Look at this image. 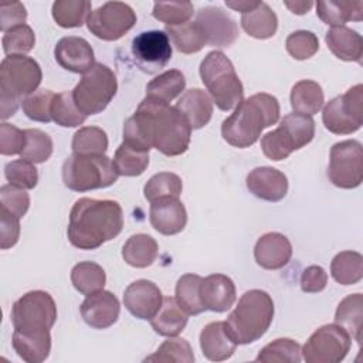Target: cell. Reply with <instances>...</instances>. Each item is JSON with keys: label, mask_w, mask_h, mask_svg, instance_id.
<instances>
[{"label": "cell", "mask_w": 363, "mask_h": 363, "mask_svg": "<svg viewBox=\"0 0 363 363\" xmlns=\"http://www.w3.org/2000/svg\"><path fill=\"white\" fill-rule=\"evenodd\" d=\"M190 138L191 128L186 118L174 106L152 96H145L123 125V142L147 153L155 147L164 156L183 155Z\"/></svg>", "instance_id": "cell-1"}, {"label": "cell", "mask_w": 363, "mask_h": 363, "mask_svg": "<svg viewBox=\"0 0 363 363\" xmlns=\"http://www.w3.org/2000/svg\"><path fill=\"white\" fill-rule=\"evenodd\" d=\"M123 228V211L115 200L81 197L69 213L67 235L79 250H95L118 237Z\"/></svg>", "instance_id": "cell-2"}, {"label": "cell", "mask_w": 363, "mask_h": 363, "mask_svg": "<svg viewBox=\"0 0 363 363\" xmlns=\"http://www.w3.org/2000/svg\"><path fill=\"white\" fill-rule=\"evenodd\" d=\"M279 102L274 95L259 92L242 99L221 123L223 139L234 147H250L265 128L279 121Z\"/></svg>", "instance_id": "cell-3"}, {"label": "cell", "mask_w": 363, "mask_h": 363, "mask_svg": "<svg viewBox=\"0 0 363 363\" xmlns=\"http://www.w3.org/2000/svg\"><path fill=\"white\" fill-rule=\"evenodd\" d=\"M274 301L262 289H250L224 322L228 336L237 345H250L261 339L274 319Z\"/></svg>", "instance_id": "cell-4"}, {"label": "cell", "mask_w": 363, "mask_h": 363, "mask_svg": "<svg viewBox=\"0 0 363 363\" xmlns=\"http://www.w3.org/2000/svg\"><path fill=\"white\" fill-rule=\"evenodd\" d=\"M43 79L40 64L27 55H7L0 64V118L13 116L21 101L35 92Z\"/></svg>", "instance_id": "cell-5"}, {"label": "cell", "mask_w": 363, "mask_h": 363, "mask_svg": "<svg viewBox=\"0 0 363 363\" xmlns=\"http://www.w3.org/2000/svg\"><path fill=\"white\" fill-rule=\"evenodd\" d=\"M200 78L221 111H231L244 99V86L233 62L221 51H210L200 64Z\"/></svg>", "instance_id": "cell-6"}, {"label": "cell", "mask_w": 363, "mask_h": 363, "mask_svg": "<svg viewBox=\"0 0 363 363\" xmlns=\"http://www.w3.org/2000/svg\"><path fill=\"white\" fill-rule=\"evenodd\" d=\"M113 162L106 155L68 156L62 164V182L72 191L84 193L112 186L118 180Z\"/></svg>", "instance_id": "cell-7"}, {"label": "cell", "mask_w": 363, "mask_h": 363, "mask_svg": "<svg viewBox=\"0 0 363 363\" xmlns=\"http://www.w3.org/2000/svg\"><path fill=\"white\" fill-rule=\"evenodd\" d=\"M118 91V81L113 71L101 62H96L82 75L72 89V98L77 108L86 116L101 113L113 99Z\"/></svg>", "instance_id": "cell-8"}, {"label": "cell", "mask_w": 363, "mask_h": 363, "mask_svg": "<svg viewBox=\"0 0 363 363\" xmlns=\"http://www.w3.org/2000/svg\"><path fill=\"white\" fill-rule=\"evenodd\" d=\"M11 323L17 330H50L57 320V305L45 291H30L11 308Z\"/></svg>", "instance_id": "cell-9"}, {"label": "cell", "mask_w": 363, "mask_h": 363, "mask_svg": "<svg viewBox=\"0 0 363 363\" xmlns=\"http://www.w3.org/2000/svg\"><path fill=\"white\" fill-rule=\"evenodd\" d=\"M325 128L335 135H350L363 125V85L349 88L330 99L322 112Z\"/></svg>", "instance_id": "cell-10"}, {"label": "cell", "mask_w": 363, "mask_h": 363, "mask_svg": "<svg viewBox=\"0 0 363 363\" xmlns=\"http://www.w3.org/2000/svg\"><path fill=\"white\" fill-rule=\"evenodd\" d=\"M352 346L350 335L339 325L329 323L318 328L301 347L306 363H339Z\"/></svg>", "instance_id": "cell-11"}, {"label": "cell", "mask_w": 363, "mask_h": 363, "mask_svg": "<svg viewBox=\"0 0 363 363\" xmlns=\"http://www.w3.org/2000/svg\"><path fill=\"white\" fill-rule=\"evenodd\" d=\"M328 177L339 189H356L363 180V147L354 139L335 143L330 147Z\"/></svg>", "instance_id": "cell-12"}, {"label": "cell", "mask_w": 363, "mask_h": 363, "mask_svg": "<svg viewBox=\"0 0 363 363\" xmlns=\"http://www.w3.org/2000/svg\"><path fill=\"white\" fill-rule=\"evenodd\" d=\"M136 23L133 9L123 1H106L92 10L86 18V27L96 38L116 41L122 38Z\"/></svg>", "instance_id": "cell-13"}, {"label": "cell", "mask_w": 363, "mask_h": 363, "mask_svg": "<svg viewBox=\"0 0 363 363\" xmlns=\"http://www.w3.org/2000/svg\"><path fill=\"white\" fill-rule=\"evenodd\" d=\"M132 55L140 71L156 74L172 58L170 40L162 30L143 31L132 40Z\"/></svg>", "instance_id": "cell-14"}, {"label": "cell", "mask_w": 363, "mask_h": 363, "mask_svg": "<svg viewBox=\"0 0 363 363\" xmlns=\"http://www.w3.org/2000/svg\"><path fill=\"white\" fill-rule=\"evenodd\" d=\"M194 21L201 28L207 45L225 48L233 45L238 37L237 23L221 7L207 6L200 9Z\"/></svg>", "instance_id": "cell-15"}, {"label": "cell", "mask_w": 363, "mask_h": 363, "mask_svg": "<svg viewBox=\"0 0 363 363\" xmlns=\"http://www.w3.org/2000/svg\"><path fill=\"white\" fill-rule=\"evenodd\" d=\"M163 295L159 286L149 279H138L123 292L125 308L138 319L150 320L159 311Z\"/></svg>", "instance_id": "cell-16"}, {"label": "cell", "mask_w": 363, "mask_h": 363, "mask_svg": "<svg viewBox=\"0 0 363 363\" xmlns=\"http://www.w3.org/2000/svg\"><path fill=\"white\" fill-rule=\"evenodd\" d=\"M84 322L94 329H106L112 326L121 312L118 298L111 291H98L86 295L79 306Z\"/></svg>", "instance_id": "cell-17"}, {"label": "cell", "mask_w": 363, "mask_h": 363, "mask_svg": "<svg viewBox=\"0 0 363 363\" xmlns=\"http://www.w3.org/2000/svg\"><path fill=\"white\" fill-rule=\"evenodd\" d=\"M54 58L60 67L75 74H85L96 64L91 44L85 38L75 35L62 37L57 43Z\"/></svg>", "instance_id": "cell-18"}, {"label": "cell", "mask_w": 363, "mask_h": 363, "mask_svg": "<svg viewBox=\"0 0 363 363\" xmlns=\"http://www.w3.org/2000/svg\"><path fill=\"white\" fill-rule=\"evenodd\" d=\"M149 220L157 233L174 235L184 230L187 211L179 197H163L150 203Z\"/></svg>", "instance_id": "cell-19"}, {"label": "cell", "mask_w": 363, "mask_h": 363, "mask_svg": "<svg viewBox=\"0 0 363 363\" xmlns=\"http://www.w3.org/2000/svg\"><path fill=\"white\" fill-rule=\"evenodd\" d=\"M245 183L251 194L271 203L281 201L288 193L286 176L281 170L269 166L252 169L248 173Z\"/></svg>", "instance_id": "cell-20"}, {"label": "cell", "mask_w": 363, "mask_h": 363, "mask_svg": "<svg viewBox=\"0 0 363 363\" xmlns=\"http://www.w3.org/2000/svg\"><path fill=\"white\" fill-rule=\"evenodd\" d=\"M292 257V244L281 233H267L254 247V258L264 269H281Z\"/></svg>", "instance_id": "cell-21"}, {"label": "cell", "mask_w": 363, "mask_h": 363, "mask_svg": "<svg viewBox=\"0 0 363 363\" xmlns=\"http://www.w3.org/2000/svg\"><path fill=\"white\" fill-rule=\"evenodd\" d=\"M235 285L224 274H211L201 279L200 298L206 311L225 312L235 302Z\"/></svg>", "instance_id": "cell-22"}, {"label": "cell", "mask_w": 363, "mask_h": 363, "mask_svg": "<svg viewBox=\"0 0 363 363\" xmlns=\"http://www.w3.org/2000/svg\"><path fill=\"white\" fill-rule=\"evenodd\" d=\"M11 345L14 352L27 363H41L51 352L50 330H17L14 329Z\"/></svg>", "instance_id": "cell-23"}, {"label": "cell", "mask_w": 363, "mask_h": 363, "mask_svg": "<svg viewBox=\"0 0 363 363\" xmlns=\"http://www.w3.org/2000/svg\"><path fill=\"white\" fill-rule=\"evenodd\" d=\"M174 108L186 118L191 130L206 126L213 116V99L200 88L187 89Z\"/></svg>", "instance_id": "cell-24"}, {"label": "cell", "mask_w": 363, "mask_h": 363, "mask_svg": "<svg viewBox=\"0 0 363 363\" xmlns=\"http://www.w3.org/2000/svg\"><path fill=\"white\" fill-rule=\"evenodd\" d=\"M200 349L206 359L211 362H223L230 359L237 343L228 336L224 322H210L200 332Z\"/></svg>", "instance_id": "cell-25"}, {"label": "cell", "mask_w": 363, "mask_h": 363, "mask_svg": "<svg viewBox=\"0 0 363 363\" xmlns=\"http://www.w3.org/2000/svg\"><path fill=\"white\" fill-rule=\"evenodd\" d=\"M325 41L336 58L362 64L363 40L357 31L346 26L330 27L325 35Z\"/></svg>", "instance_id": "cell-26"}, {"label": "cell", "mask_w": 363, "mask_h": 363, "mask_svg": "<svg viewBox=\"0 0 363 363\" xmlns=\"http://www.w3.org/2000/svg\"><path fill=\"white\" fill-rule=\"evenodd\" d=\"M187 313L179 306L176 298L164 296L163 302L150 319L153 330L160 336H177L187 325Z\"/></svg>", "instance_id": "cell-27"}, {"label": "cell", "mask_w": 363, "mask_h": 363, "mask_svg": "<svg viewBox=\"0 0 363 363\" xmlns=\"http://www.w3.org/2000/svg\"><path fill=\"white\" fill-rule=\"evenodd\" d=\"M316 16L328 26L340 27L347 21H362L363 18V1H318Z\"/></svg>", "instance_id": "cell-28"}, {"label": "cell", "mask_w": 363, "mask_h": 363, "mask_svg": "<svg viewBox=\"0 0 363 363\" xmlns=\"http://www.w3.org/2000/svg\"><path fill=\"white\" fill-rule=\"evenodd\" d=\"M363 322V296L360 292L350 294L340 301L335 312V323L342 326L352 339L362 343Z\"/></svg>", "instance_id": "cell-29"}, {"label": "cell", "mask_w": 363, "mask_h": 363, "mask_svg": "<svg viewBox=\"0 0 363 363\" xmlns=\"http://www.w3.org/2000/svg\"><path fill=\"white\" fill-rule=\"evenodd\" d=\"M159 247L153 237L147 234L130 235L122 248L123 261L135 268H147L157 258Z\"/></svg>", "instance_id": "cell-30"}, {"label": "cell", "mask_w": 363, "mask_h": 363, "mask_svg": "<svg viewBox=\"0 0 363 363\" xmlns=\"http://www.w3.org/2000/svg\"><path fill=\"white\" fill-rule=\"evenodd\" d=\"M241 27L250 37L267 40L275 35L278 17L267 3L261 1L254 10L241 16Z\"/></svg>", "instance_id": "cell-31"}, {"label": "cell", "mask_w": 363, "mask_h": 363, "mask_svg": "<svg viewBox=\"0 0 363 363\" xmlns=\"http://www.w3.org/2000/svg\"><path fill=\"white\" fill-rule=\"evenodd\" d=\"M291 106L294 112L312 116L318 113L325 102L322 86L311 79L298 81L291 89Z\"/></svg>", "instance_id": "cell-32"}, {"label": "cell", "mask_w": 363, "mask_h": 363, "mask_svg": "<svg viewBox=\"0 0 363 363\" xmlns=\"http://www.w3.org/2000/svg\"><path fill=\"white\" fill-rule=\"evenodd\" d=\"M332 278L340 285H354L363 278V257L356 251H342L330 262Z\"/></svg>", "instance_id": "cell-33"}, {"label": "cell", "mask_w": 363, "mask_h": 363, "mask_svg": "<svg viewBox=\"0 0 363 363\" xmlns=\"http://www.w3.org/2000/svg\"><path fill=\"white\" fill-rule=\"evenodd\" d=\"M184 86L186 79L183 72L179 69H167L155 77L146 85V96H152L162 102L170 104L184 91Z\"/></svg>", "instance_id": "cell-34"}, {"label": "cell", "mask_w": 363, "mask_h": 363, "mask_svg": "<svg viewBox=\"0 0 363 363\" xmlns=\"http://www.w3.org/2000/svg\"><path fill=\"white\" fill-rule=\"evenodd\" d=\"M71 282L82 295H91L104 289L106 274L104 268L92 261H82L71 269Z\"/></svg>", "instance_id": "cell-35"}, {"label": "cell", "mask_w": 363, "mask_h": 363, "mask_svg": "<svg viewBox=\"0 0 363 363\" xmlns=\"http://www.w3.org/2000/svg\"><path fill=\"white\" fill-rule=\"evenodd\" d=\"M91 7L88 0H57L52 3L51 14L60 27L77 28L86 23Z\"/></svg>", "instance_id": "cell-36"}, {"label": "cell", "mask_w": 363, "mask_h": 363, "mask_svg": "<svg viewBox=\"0 0 363 363\" xmlns=\"http://www.w3.org/2000/svg\"><path fill=\"white\" fill-rule=\"evenodd\" d=\"M164 33L167 34L172 44L177 51L183 54H194L203 50L207 45L201 28L196 21H187L180 26L166 27Z\"/></svg>", "instance_id": "cell-37"}, {"label": "cell", "mask_w": 363, "mask_h": 363, "mask_svg": "<svg viewBox=\"0 0 363 363\" xmlns=\"http://www.w3.org/2000/svg\"><path fill=\"white\" fill-rule=\"evenodd\" d=\"M201 277L197 274H184L176 284V301L187 315H200L206 311L200 298Z\"/></svg>", "instance_id": "cell-38"}, {"label": "cell", "mask_w": 363, "mask_h": 363, "mask_svg": "<svg viewBox=\"0 0 363 363\" xmlns=\"http://www.w3.org/2000/svg\"><path fill=\"white\" fill-rule=\"evenodd\" d=\"M112 162L119 176L136 177V176H140L147 169L149 153L133 149L132 146L122 142L118 146Z\"/></svg>", "instance_id": "cell-39"}, {"label": "cell", "mask_w": 363, "mask_h": 363, "mask_svg": "<svg viewBox=\"0 0 363 363\" xmlns=\"http://www.w3.org/2000/svg\"><path fill=\"white\" fill-rule=\"evenodd\" d=\"M257 362L262 363H299L302 360L301 345L289 337H279L264 346Z\"/></svg>", "instance_id": "cell-40"}, {"label": "cell", "mask_w": 363, "mask_h": 363, "mask_svg": "<svg viewBox=\"0 0 363 363\" xmlns=\"http://www.w3.org/2000/svg\"><path fill=\"white\" fill-rule=\"evenodd\" d=\"M71 147L75 155H105L108 150L106 132L98 126H82L74 133Z\"/></svg>", "instance_id": "cell-41"}, {"label": "cell", "mask_w": 363, "mask_h": 363, "mask_svg": "<svg viewBox=\"0 0 363 363\" xmlns=\"http://www.w3.org/2000/svg\"><path fill=\"white\" fill-rule=\"evenodd\" d=\"M51 119L62 128H77L85 122L86 115L77 108L72 98V91H64L55 94L52 99Z\"/></svg>", "instance_id": "cell-42"}, {"label": "cell", "mask_w": 363, "mask_h": 363, "mask_svg": "<svg viewBox=\"0 0 363 363\" xmlns=\"http://www.w3.org/2000/svg\"><path fill=\"white\" fill-rule=\"evenodd\" d=\"M145 362L159 363H193L194 353L190 343L186 339L170 336L164 340L157 350L145 359Z\"/></svg>", "instance_id": "cell-43"}, {"label": "cell", "mask_w": 363, "mask_h": 363, "mask_svg": "<svg viewBox=\"0 0 363 363\" xmlns=\"http://www.w3.org/2000/svg\"><path fill=\"white\" fill-rule=\"evenodd\" d=\"M279 126L291 138L295 150L311 143L315 136V121L312 119V116L292 112L281 119Z\"/></svg>", "instance_id": "cell-44"}, {"label": "cell", "mask_w": 363, "mask_h": 363, "mask_svg": "<svg viewBox=\"0 0 363 363\" xmlns=\"http://www.w3.org/2000/svg\"><path fill=\"white\" fill-rule=\"evenodd\" d=\"M183 190L182 179L172 172H160L153 174L143 187V194L147 201H155L163 197H179Z\"/></svg>", "instance_id": "cell-45"}, {"label": "cell", "mask_w": 363, "mask_h": 363, "mask_svg": "<svg viewBox=\"0 0 363 363\" xmlns=\"http://www.w3.org/2000/svg\"><path fill=\"white\" fill-rule=\"evenodd\" d=\"M26 145L20 153L21 159L31 163H44L52 155V139L41 129H24Z\"/></svg>", "instance_id": "cell-46"}, {"label": "cell", "mask_w": 363, "mask_h": 363, "mask_svg": "<svg viewBox=\"0 0 363 363\" xmlns=\"http://www.w3.org/2000/svg\"><path fill=\"white\" fill-rule=\"evenodd\" d=\"M194 13L190 1H156L153 4V17L167 27L187 23Z\"/></svg>", "instance_id": "cell-47"}, {"label": "cell", "mask_w": 363, "mask_h": 363, "mask_svg": "<svg viewBox=\"0 0 363 363\" xmlns=\"http://www.w3.org/2000/svg\"><path fill=\"white\" fill-rule=\"evenodd\" d=\"M55 94L50 89H37L21 102L23 112L34 122L48 123L51 119V105Z\"/></svg>", "instance_id": "cell-48"}, {"label": "cell", "mask_w": 363, "mask_h": 363, "mask_svg": "<svg viewBox=\"0 0 363 363\" xmlns=\"http://www.w3.org/2000/svg\"><path fill=\"white\" fill-rule=\"evenodd\" d=\"M1 45L7 55H24L34 48L35 34L30 26L23 24L4 33Z\"/></svg>", "instance_id": "cell-49"}, {"label": "cell", "mask_w": 363, "mask_h": 363, "mask_svg": "<svg viewBox=\"0 0 363 363\" xmlns=\"http://www.w3.org/2000/svg\"><path fill=\"white\" fill-rule=\"evenodd\" d=\"M4 176L9 184H13L24 190L34 189L38 182V172L34 163L26 159H17V160L9 162L4 167Z\"/></svg>", "instance_id": "cell-50"}, {"label": "cell", "mask_w": 363, "mask_h": 363, "mask_svg": "<svg viewBox=\"0 0 363 363\" xmlns=\"http://www.w3.org/2000/svg\"><path fill=\"white\" fill-rule=\"evenodd\" d=\"M261 149L268 159L279 162L286 159L295 150V146L286 132L278 126L261 138Z\"/></svg>", "instance_id": "cell-51"}, {"label": "cell", "mask_w": 363, "mask_h": 363, "mask_svg": "<svg viewBox=\"0 0 363 363\" xmlns=\"http://www.w3.org/2000/svg\"><path fill=\"white\" fill-rule=\"evenodd\" d=\"M285 47H286L288 54L292 58H295L298 61H303V60L313 57L318 52L319 40H318L316 34H313L312 31L298 30V31L291 33L286 37Z\"/></svg>", "instance_id": "cell-52"}, {"label": "cell", "mask_w": 363, "mask_h": 363, "mask_svg": "<svg viewBox=\"0 0 363 363\" xmlns=\"http://www.w3.org/2000/svg\"><path fill=\"white\" fill-rule=\"evenodd\" d=\"M0 204L3 210L21 218L30 207V196L24 189L4 184L0 187Z\"/></svg>", "instance_id": "cell-53"}, {"label": "cell", "mask_w": 363, "mask_h": 363, "mask_svg": "<svg viewBox=\"0 0 363 363\" xmlns=\"http://www.w3.org/2000/svg\"><path fill=\"white\" fill-rule=\"evenodd\" d=\"M26 145V133L14 125L3 122L0 125V153L3 156L20 155Z\"/></svg>", "instance_id": "cell-54"}, {"label": "cell", "mask_w": 363, "mask_h": 363, "mask_svg": "<svg viewBox=\"0 0 363 363\" xmlns=\"http://www.w3.org/2000/svg\"><path fill=\"white\" fill-rule=\"evenodd\" d=\"M0 214V248L9 250L20 238V218L3 208Z\"/></svg>", "instance_id": "cell-55"}, {"label": "cell", "mask_w": 363, "mask_h": 363, "mask_svg": "<svg viewBox=\"0 0 363 363\" xmlns=\"http://www.w3.org/2000/svg\"><path fill=\"white\" fill-rule=\"evenodd\" d=\"M301 289L306 294L322 292L328 285V274L320 265H309L301 275Z\"/></svg>", "instance_id": "cell-56"}, {"label": "cell", "mask_w": 363, "mask_h": 363, "mask_svg": "<svg viewBox=\"0 0 363 363\" xmlns=\"http://www.w3.org/2000/svg\"><path fill=\"white\" fill-rule=\"evenodd\" d=\"M27 11L23 3L14 1L0 7V30L7 33L9 30L26 24Z\"/></svg>", "instance_id": "cell-57"}, {"label": "cell", "mask_w": 363, "mask_h": 363, "mask_svg": "<svg viewBox=\"0 0 363 363\" xmlns=\"http://www.w3.org/2000/svg\"><path fill=\"white\" fill-rule=\"evenodd\" d=\"M284 4L294 13V14H306L312 7L313 1L311 0H284Z\"/></svg>", "instance_id": "cell-58"}, {"label": "cell", "mask_w": 363, "mask_h": 363, "mask_svg": "<svg viewBox=\"0 0 363 363\" xmlns=\"http://www.w3.org/2000/svg\"><path fill=\"white\" fill-rule=\"evenodd\" d=\"M261 1H250V0H225V6L235 10V11H240L242 14L254 10Z\"/></svg>", "instance_id": "cell-59"}]
</instances>
